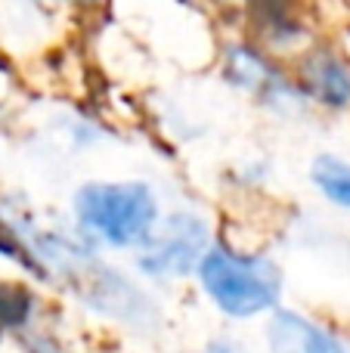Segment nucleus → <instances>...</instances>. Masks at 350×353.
Masks as SVG:
<instances>
[{"label": "nucleus", "mask_w": 350, "mask_h": 353, "mask_svg": "<svg viewBox=\"0 0 350 353\" xmlns=\"http://www.w3.org/2000/svg\"><path fill=\"white\" fill-rule=\"evenodd\" d=\"M291 78L307 97L310 109L341 115L350 109V59L338 41L316 37L301 56L289 62Z\"/></svg>", "instance_id": "obj_5"}, {"label": "nucleus", "mask_w": 350, "mask_h": 353, "mask_svg": "<svg viewBox=\"0 0 350 353\" xmlns=\"http://www.w3.org/2000/svg\"><path fill=\"white\" fill-rule=\"evenodd\" d=\"M0 257H6V261L16 263L19 270H25L31 279L47 282V273H43V267L37 263V257L31 254V248L25 245L22 232L16 230V223H12L10 214L3 211V205H0Z\"/></svg>", "instance_id": "obj_11"}, {"label": "nucleus", "mask_w": 350, "mask_h": 353, "mask_svg": "<svg viewBox=\"0 0 350 353\" xmlns=\"http://www.w3.org/2000/svg\"><path fill=\"white\" fill-rule=\"evenodd\" d=\"M19 338H22V344H25V350H28V353H62L59 341H56L50 332H37L34 325H31V329H25Z\"/></svg>", "instance_id": "obj_14"}, {"label": "nucleus", "mask_w": 350, "mask_h": 353, "mask_svg": "<svg viewBox=\"0 0 350 353\" xmlns=\"http://www.w3.org/2000/svg\"><path fill=\"white\" fill-rule=\"evenodd\" d=\"M208 10H214L217 16L233 19L236 25H242V19L248 16V10L254 6V0H202Z\"/></svg>", "instance_id": "obj_13"}, {"label": "nucleus", "mask_w": 350, "mask_h": 353, "mask_svg": "<svg viewBox=\"0 0 350 353\" xmlns=\"http://www.w3.org/2000/svg\"><path fill=\"white\" fill-rule=\"evenodd\" d=\"M208 301L229 319H254L273 313L282 298V270L267 254L239 245L214 242L196 267Z\"/></svg>", "instance_id": "obj_3"}, {"label": "nucleus", "mask_w": 350, "mask_h": 353, "mask_svg": "<svg viewBox=\"0 0 350 353\" xmlns=\"http://www.w3.org/2000/svg\"><path fill=\"white\" fill-rule=\"evenodd\" d=\"M3 211L10 214L16 230L22 232L25 245L43 267L47 282H62L87 307L105 313V316L121 319L127 325H136V329L155 316V304L149 301V294L140 285H134L124 273H118L115 267H109L103 257H96V251L81 236L74 239L62 230L41 226L25 208L10 211L3 205Z\"/></svg>", "instance_id": "obj_1"}, {"label": "nucleus", "mask_w": 350, "mask_h": 353, "mask_svg": "<svg viewBox=\"0 0 350 353\" xmlns=\"http://www.w3.org/2000/svg\"><path fill=\"white\" fill-rule=\"evenodd\" d=\"M72 217L87 245L136 251L161 211L146 180H87L72 195Z\"/></svg>", "instance_id": "obj_2"}, {"label": "nucleus", "mask_w": 350, "mask_h": 353, "mask_svg": "<svg viewBox=\"0 0 350 353\" xmlns=\"http://www.w3.org/2000/svg\"><path fill=\"white\" fill-rule=\"evenodd\" d=\"M205 353H242V347H239V341H233V338H214V341H208Z\"/></svg>", "instance_id": "obj_15"}, {"label": "nucleus", "mask_w": 350, "mask_h": 353, "mask_svg": "<svg viewBox=\"0 0 350 353\" xmlns=\"http://www.w3.org/2000/svg\"><path fill=\"white\" fill-rule=\"evenodd\" d=\"M310 180L326 201L350 211V161L341 155L322 152L310 165Z\"/></svg>", "instance_id": "obj_10"}, {"label": "nucleus", "mask_w": 350, "mask_h": 353, "mask_svg": "<svg viewBox=\"0 0 350 353\" xmlns=\"http://www.w3.org/2000/svg\"><path fill=\"white\" fill-rule=\"evenodd\" d=\"M270 353H350V344L332 329L295 310H273L267 325Z\"/></svg>", "instance_id": "obj_8"}, {"label": "nucleus", "mask_w": 350, "mask_h": 353, "mask_svg": "<svg viewBox=\"0 0 350 353\" xmlns=\"http://www.w3.org/2000/svg\"><path fill=\"white\" fill-rule=\"evenodd\" d=\"M34 3H50L53 10H65L72 16H96V12L109 10L115 0H34Z\"/></svg>", "instance_id": "obj_12"}, {"label": "nucleus", "mask_w": 350, "mask_h": 353, "mask_svg": "<svg viewBox=\"0 0 350 353\" xmlns=\"http://www.w3.org/2000/svg\"><path fill=\"white\" fill-rule=\"evenodd\" d=\"M208 245L211 232L202 214L171 211L158 217L146 242L136 248V270L155 282L186 279L189 273H196Z\"/></svg>", "instance_id": "obj_4"}, {"label": "nucleus", "mask_w": 350, "mask_h": 353, "mask_svg": "<svg viewBox=\"0 0 350 353\" xmlns=\"http://www.w3.org/2000/svg\"><path fill=\"white\" fill-rule=\"evenodd\" d=\"M37 307L41 301H37L34 288L16 279H0V332L22 335L25 329L34 325Z\"/></svg>", "instance_id": "obj_9"}, {"label": "nucleus", "mask_w": 350, "mask_h": 353, "mask_svg": "<svg viewBox=\"0 0 350 353\" xmlns=\"http://www.w3.org/2000/svg\"><path fill=\"white\" fill-rule=\"evenodd\" d=\"M214 62H217V74L229 90L242 93L248 99H258L267 87L273 84L279 72L285 68V62L273 59L258 41L245 34L242 28L229 31L217 41L214 47Z\"/></svg>", "instance_id": "obj_7"}, {"label": "nucleus", "mask_w": 350, "mask_h": 353, "mask_svg": "<svg viewBox=\"0 0 350 353\" xmlns=\"http://www.w3.org/2000/svg\"><path fill=\"white\" fill-rule=\"evenodd\" d=\"M242 31L285 65L320 37L304 0H254Z\"/></svg>", "instance_id": "obj_6"}]
</instances>
